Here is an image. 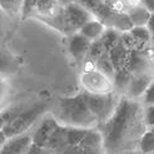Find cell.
Wrapping results in <instances>:
<instances>
[{"instance_id":"1f68e13d","label":"cell","mask_w":154,"mask_h":154,"mask_svg":"<svg viewBox=\"0 0 154 154\" xmlns=\"http://www.w3.org/2000/svg\"><path fill=\"white\" fill-rule=\"evenodd\" d=\"M6 90H8V85H6L5 76L0 75V104L4 102V99L6 97Z\"/></svg>"},{"instance_id":"30bf717a","label":"cell","mask_w":154,"mask_h":154,"mask_svg":"<svg viewBox=\"0 0 154 154\" xmlns=\"http://www.w3.org/2000/svg\"><path fill=\"white\" fill-rule=\"evenodd\" d=\"M58 125H59V122L55 119V117L53 114L44 115L42 120L39 122V124L34 129V132L32 133L33 143L35 145H39L42 148H45V144H47L50 135L53 134V132L55 130Z\"/></svg>"},{"instance_id":"9c48e42d","label":"cell","mask_w":154,"mask_h":154,"mask_svg":"<svg viewBox=\"0 0 154 154\" xmlns=\"http://www.w3.org/2000/svg\"><path fill=\"white\" fill-rule=\"evenodd\" d=\"M153 59L145 49H132L129 50L128 59L125 66L132 72L133 75L135 74H145L153 73Z\"/></svg>"},{"instance_id":"836d02e7","label":"cell","mask_w":154,"mask_h":154,"mask_svg":"<svg viewBox=\"0 0 154 154\" xmlns=\"http://www.w3.org/2000/svg\"><path fill=\"white\" fill-rule=\"evenodd\" d=\"M145 50L148 51V54L150 55V58L153 59V61H154V36L152 38V40L149 42V44L147 45V48H145Z\"/></svg>"},{"instance_id":"8992f818","label":"cell","mask_w":154,"mask_h":154,"mask_svg":"<svg viewBox=\"0 0 154 154\" xmlns=\"http://www.w3.org/2000/svg\"><path fill=\"white\" fill-rule=\"evenodd\" d=\"M80 83L83 90L89 91V93H108V91L114 90L113 80L102 72H99L98 69L83 72Z\"/></svg>"},{"instance_id":"ba28073f","label":"cell","mask_w":154,"mask_h":154,"mask_svg":"<svg viewBox=\"0 0 154 154\" xmlns=\"http://www.w3.org/2000/svg\"><path fill=\"white\" fill-rule=\"evenodd\" d=\"M65 9V17L69 25V30H70V35L79 32L80 28L85 24L87 21L94 18V15L91 14L87 8H84L79 3L73 2L64 6Z\"/></svg>"},{"instance_id":"603a6c76","label":"cell","mask_w":154,"mask_h":154,"mask_svg":"<svg viewBox=\"0 0 154 154\" xmlns=\"http://www.w3.org/2000/svg\"><path fill=\"white\" fill-rule=\"evenodd\" d=\"M120 38H122V32H119L118 29L106 28L104 30L103 35L100 36V40L104 44L106 51H109L115 44H118L120 42Z\"/></svg>"},{"instance_id":"5b68a950","label":"cell","mask_w":154,"mask_h":154,"mask_svg":"<svg viewBox=\"0 0 154 154\" xmlns=\"http://www.w3.org/2000/svg\"><path fill=\"white\" fill-rule=\"evenodd\" d=\"M84 93H85L87 103L91 113L95 115L99 125L112 117L120 99L117 90L108 91V93H89L84 90Z\"/></svg>"},{"instance_id":"2e32d148","label":"cell","mask_w":154,"mask_h":154,"mask_svg":"<svg viewBox=\"0 0 154 154\" xmlns=\"http://www.w3.org/2000/svg\"><path fill=\"white\" fill-rule=\"evenodd\" d=\"M105 29H106V26L100 20L97 19V18H93L89 21H87L85 24L80 28L79 33L93 42V40H97V39H100V36L103 35Z\"/></svg>"},{"instance_id":"6da1fadb","label":"cell","mask_w":154,"mask_h":154,"mask_svg":"<svg viewBox=\"0 0 154 154\" xmlns=\"http://www.w3.org/2000/svg\"><path fill=\"white\" fill-rule=\"evenodd\" d=\"M144 108L139 99L120 97L113 115L98 127L103 134L104 152L122 153L138 147L142 135L149 129L145 123Z\"/></svg>"},{"instance_id":"f1b7e54d","label":"cell","mask_w":154,"mask_h":154,"mask_svg":"<svg viewBox=\"0 0 154 154\" xmlns=\"http://www.w3.org/2000/svg\"><path fill=\"white\" fill-rule=\"evenodd\" d=\"M18 109H19V106L11 108V109H5V110L0 112V132H3V129H4L5 124L8 123V120H9L15 113H17Z\"/></svg>"},{"instance_id":"8fae6325","label":"cell","mask_w":154,"mask_h":154,"mask_svg":"<svg viewBox=\"0 0 154 154\" xmlns=\"http://www.w3.org/2000/svg\"><path fill=\"white\" fill-rule=\"evenodd\" d=\"M33 144V137L32 134L23 133L8 138L5 140L0 154H26Z\"/></svg>"},{"instance_id":"8d00e7d4","label":"cell","mask_w":154,"mask_h":154,"mask_svg":"<svg viewBox=\"0 0 154 154\" xmlns=\"http://www.w3.org/2000/svg\"><path fill=\"white\" fill-rule=\"evenodd\" d=\"M150 129H152V130H154V127H152V128H150Z\"/></svg>"},{"instance_id":"277c9868","label":"cell","mask_w":154,"mask_h":154,"mask_svg":"<svg viewBox=\"0 0 154 154\" xmlns=\"http://www.w3.org/2000/svg\"><path fill=\"white\" fill-rule=\"evenodd\" d=\"M32 18L45 23L47 25L63 33L64 35H70L65 17V9L57 0H39Z\"/></svg>"},{"instance_id":"4316f807","label":"cell","mask_w":154,"mask_h":154,"mask_svg":"<svg viewBox=\"0 0 154 154\" xmlns=\"http://www.w3.org/2000/svg\"><path fill=\"white\" fill-rule=\"evenodd\" d=\"M39 0H23V9H21V19H28L33 17V13L36 8Z\"/></svg>"},{"instance_id":"484cf974","label":"cell","mask_w":154,"mask_h":154,"mask_svg":"<svg viewBox=\"0 0 154 154\" xmlns=\"http://www.w3.org/2000/svg\"><path fill=\"white\" fill-rule=\"evenodd\" d=\"M106 51L104 44L102 43L100 39H97V40H93L91 42V45L89 48V51H88V55L85 59H89V60H93L97 63V60L100 58L103 54Z\"/></svg>"},{"instance_id":"d6a6232c","label":"cell","mask_w":154,"mask_h":154,"mask_svg":"<svg viewBox=\"0 0 154 154\" xmlns=\"http://www.w3.org/2000/svg\"><path fill=\"white\" fill-rule=\"evenodd\" d=\"M142 5L147 8L152 14H154V0H142Z\"/></svg>"},{"instance_id":"4dcf8cb0","label":"cell","mask_w":154,"mask_h":154,"mask_svg":"<svg viewBox=\"0 0 154 154\" xmlns=\"http://www.w3.org/2000/svg\"><path fill=\"white\" fill-rule=\"evenodd\" d=\"M144 117H145V123H147L148 128L154 127V104L153 105H145Z\"/></svg>"},{"instance_id":"d6986e66","label":"cell","mask_w":154,"mask_h":154,"mask_svg":"<svg viewBox=\"0 0 154 154\" xmlns=\"http://www.w3.org/2000/svg\"><path fill=\"white\" fill-rule=\"evenodd\" d=\"M132 78H133V74L127 66H123V68L118 69V70H115L114 78H113L114 90L119 91V93H125Z\"/></svg>"},{"instance_id":"f546056e","label":"cell","mask_w":154,"mask_h":154,"mask_svg":"<svg viewBox=\"0 0 154 154\" xmlns=\"http://www.w3.org/2000/svg\"><path fill=\"white\" fill-rule=\"evenodd\" d=\"M9 17L8 14L2 9L0 6V42L4 39L5 36V33H6V28H8V21H9Z\"/></svg>"},{"instance_id":"7402d4cb","label":"cell","mask_w":154,"mask_h":154,"mask_svg":"<svg viewBox=\"0 0 154 154\" xmlns=\"http://www.w3.org/2000/svg\"><path fill=\"white\" fill-rule=\"evenodd\" d=\"M88 128H80V127H66V138L69 147H78L83 138L88 133Z\"/></svg>"},{"instance_id":"9a60e30c","label":"cell","mask_w":154,"mask_h":154,"mask_svg":"<svg viewBox=\"0 0 154 154\" xmlns=\"http://www.w3.org/2000/svg\"><path fill=\"white\" fill-rule=\"evenodd\" d=\"M19 70V63L10 51L0 48V75H14Z\"/></svg>"},{"instance_id":"e0dca14e","label":"cell","mask_w":154,"mask_h":154,"mask_svg":"<svg viewBox=\"0 0 154 154\" xmlns=\"http://www.w3.org/2000/svg\"><path fill=\"white\" fill-rule=\"evenodd\" d=\"M109 53V57L113 61V64L115 66V69H120L123 66H125L127 64V59H128V54H129V49L123 44L122 39L118 44H115L114 47L108 51Z\"/></svg>"},{"instance_id":"5bb4252c","label":"cell","mask_w":154,"mask_h":154,"mask_svg":"<svg viewBox=\"0 0 154 154\" xmlns=\"http://www.w3.org/2000/svg\"><path fill=\"white\" fill-rule=\"evenodd\" d=\"M45 148L49 153H65L69 148L68 138H66V125L59 123V125L50 135L49 140L45 144Z\"/></svg>"},{"instance_id":"cb8c5ba5","label":"cell","mask_w":154,"mask_h":154,"mask_svg":"<svg viewBox=\"0 0 154 154\" xmlns=\"http://www.w3.org/2000/svg\"><path fill=\"white\" fill-rule=\"evenodd\" d=\"M129 33L132 34L134 38H135V40L139 43L140 45H143V47L145 48L147 45L149 44V42L152 40V33H150V30L147 25H142V26H133L132 29L129 30Z\"/></svg>"},{"instance_id":"7c38bea8","label":"cell","mask_w":154,"mask_h":154,"mask_svg":"<svg viewBox=\"0 0 154 154\" xmlns=\"http://www.w3.org/2000/svg\"><path fill=\"white\" fill-rule=\"evenodd\" d=\"M91 45V40L84 36L79 32H76L72 35H69L68 39V50L70 53L74 60L76 61H83L87 58L89 48Z\"/></svg>"},{"instance_id":"ac0fdd59","label":"cell","mask_w":154,"mask_h":154,"mask_svg":"<svg viewBox=\"0 0 154 154\" xmlns=\"http://www.w3.org/2000/svg\"><path fill=\"white\" fill-rule=\"evenodd\" d=\"M127 14L129 15L130 20H132L133 26L147 25L150 15H152V13L147 9V8H144L142 4L133 6V8H129V9L127 10Z\"/></svg>"},{"instance_id":"44dd1931","label":"cell","mask_w":154,"mask_h":154,"mask_svg":"<svg viewBox=\"0 0 154 154\" xmlns=\"http://www.w3.org/2000/svg\"><path fill=\"white\" fill-rule=\"evenodd\" d=\"M95 68L98 69L99 72H102L103 74H105L106 76H109V78L113 80L115 70H117V69H115V66H114V64H113V61H112V59L109 57V53H108V51H105L103 55L97 60Z\"/></svg>"},{"instance_id":"3957f363","label":"cell","mask_w":154,"mask_h":154,"mask_svg":"<svg viewBox=\"0 0 154 154\" xmlns=\"http://www.w3.org/2000/svg\"><path fill=\"white\" fill-rule=\"evenodd\" d=\"M45 113H47V104L45 103H35L28 108L19 106L17 113L8 120L3 132L6 138L26 133Z\"/></svg>"},{"instance_id":"83f0119b","label":"cell","mask_w":154,"mask_h":154,"mask_svg":"<svg viewBox=\"0 0 154 154\" xmlns=\"http://www.w3.org/2000/svg\"><path fill=\"white\" fill-rule=\"evenodd\" d=\"M142 103L144 105H153L154 104V79L149 84L147 90L144 91V94L142 97Z\"/></svg>"},{"instance_id":"e575fe53","label":"cell","mask_w":154,"mask_h":154,"mask_svg":"<svg viewBox=\"0 0 154 154\" xmlns=\"http://www.w3.org/2000/svg\"><path fill=\"white\" fill-rule=\"evenodd\" d=\"M6 139H8V138L4 134V132H0V150H2V148H3V145H4V143H5Z\"/></svg>"},{"instance_id":"52a82bcc","label":"cell","mask_w":154,"mask_h":154,"mask_svg":"<svg viewBox=\"0 0 154 154\" xmlns=\"http://www.w3.org/2000/svg\"><path fill=\"white\" fill-rule=\"evenodd\" d=\"M104 152V139L100 129L90 128L78 147H69L65 153H84V154H99Z\"/></svg>"},{"instance_id":"d590c367","label":"cell","mask_w":154,"mask_h":154,"mask_svg":"<svg viewBox=\"0 0 154 154\" xmlns=\"http://www.w3.org/2000/svg\"><path fill=\"white\" fill-rule=\"evenodd\" d=\"M57 2H59L63 6H65V5H68V4H70V3L75 2V0H57Z\"/></svg>"},{"instance_id":"ffe728a7","label":"cell","mask_w":154,"mask_h":154,"mask_svg":"<svg viewBox=\"0 0 154 154\" xmlns=\"http://www.w3.org/2000/svg\"><path fill=\"white\" fill-rule=\"evenodd\" d=\"M0 6L10 19L21 18L23 0H0Z\"/></svg>"},{"instance_id":"d4e9b609","label":"cell","mask_w":154,"mask_h":154,"mask_svg":"<svg viewBox=\"0 0 154 154\" xmlns=\"http://www.w3.org/2000/svg\"><path fill=\"white\" fill-rule=\"evenodd\" d=\"M138 148L142 153H154V130H152L150 128L145 130V133L142 135L139 144H138Z\"/></svg>"},{"instance_id":"7a4b0ae2","label":"cell","mask_w":154,"mask_h":154,"mask_svg":"<svg viewBox=\"0 0 154 154\" xmlns=\"http://www.w3.org/2000/svg\"><path fill=\"white\" fill-rule=\"evenodd\" d=\"M53 115L63 125L80 127V128H97L98 120L91 113L87 103L84 90L72 97H60L57 99Z\"/></svg>"},{"instance_id":"4fadbf2b","label":"cell","mask_w":154,"mask_h":154,"mask_svg":"<svg viewBox=\"0 0 154 154\" xmlns=\"http://www.w3.org/2000/svg\"><path fill=\"white\" fill-rule=\"evenodd\" d=\"M152 80H153V74H150V73L133 75V78L130 80L124 95L133 98V99H142L144 91L147 90Z\"/></svg>"}]
</instances>
